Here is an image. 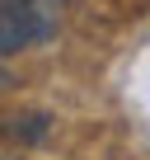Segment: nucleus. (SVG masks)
<instances>
[{
    "label": "nucleus",
    "instance_id": "1",
    "mask_svg": "<svg viewBox=\"0 0 150 160\" xmlns=\"http://www.w3.org/2000/svg\"><path fill=\"white\" fill-rule=\"evenodd\" d=\"M52 0H5V14H0V52L14 57L19 47L38 42L52 33V14H47Z\"/></svg>",
    "mask_w": 150,
    "mask_h": 160
}]
</instances>
